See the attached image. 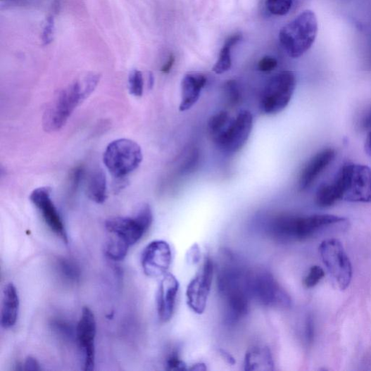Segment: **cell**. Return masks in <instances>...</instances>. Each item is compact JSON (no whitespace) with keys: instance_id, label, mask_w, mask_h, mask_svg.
I'll use <instances>...</instances> for the list:
<instances>
[{"instance_id":"cell-11","label":"cell","mask_w":371,"mask_h":371,"mask_svg":"<svg viewBox=\"0 0 371 371\" xmlns=\"http://www.w3.org/2000/svg\"><path fill=\"white\" fill-rule=\"evenodd\" d=\"M253 127V116L249 111H241L233 118L224 133L214 139L219 149L226 154L238 153L249 141Z\"/></svg>"},{"instance_id":"cell-24","label":"cell","mask_w":371,"mask_h":371,"mask_svg":"<svg viewBox=\"0 0 371 371\" xmlns=\"http://www.w3.org/2000/svg\"><path fill=\"white\" fill-rule=\"evenodd\" d=\"M233 47L225 44L220 49L219 58L213 68L216 74H222L230 70L232 65L231 51Z\"/></svg>"},{"instance_id":"cell-29","label":"cell","mask_w":371,"mask_h":371,"mask_svg":"<svg viewBox=\"0 0 371 371\" xmlns=\"http://www.w3.org/2000/svg\"><path fill=\"white\" fill-rule=\"evenodd\" d=\"M59 268L62 275L68 280L76 281L79 279L80 273L78 268L68 260H61Z\"/></svg>"},{"instance_id":"cell-5","label":"cell","mask_w":371,"mask_h":371,"mask_svg":"<svg viewBox=\"0 0 371 371\" xmlns=\"http://www.w3.org/2000/svg\"><path fill=\"white\" fill-rule=\"evenodd\" d=\"M246 287L251 301L268 308H288L291 298L273 275L263 268L247 270Z\"/></svg>"},{"instance_id":"cell-23","label":"cell","mask_w":371,"mask_h":371,"mask_svg":"<svg viewBox=\"0 0 371 371\" xmlns=\"http://www.w3.org/2000/svg\"><path fill=\"white\" fill-rule=\"evenodd\" d=\"M233 118L227 111H222L213 115L208 122V130L213 139L224 133Z\"/></svg>"},{"instance_id":"cell-37","label":"cell","mask_w":371,"mask_h":371,"mask_svg":"<svg viewBox=\"0 0 371 371\" xmlns=\"http://www.w3.org/2000/svg\"><path fill=\"white\" fill-rule=\"evenodd\" d=\"M175 60V56L174 55H170L167 62L162 67L161 71L163 73H168L171 70L172 66H174Z\"/></svg>"},{"instance_id":"cell-22","label":"cell","mask_w":371,"mask_h":371,"mask_svg":"<svg viewBox=\"0 0 371 371\" xmlns=\"http://www.w3.org/2000/svg\"><path fill=\"white\" fill-rule=\"evenodd\" d=\"M341 201V193L334 181L321 184L315 194V203L320 208H329Z\"/></svg>"},{"instance_id":"cell-16","label":"cell","mask_w":371,"mask_h":371,"mask_svg":"<svg viewBox=\"0 0 371 371\" xmlns=\"http://www.w3.org/2000/svg\"><path fill=\"white\" fill-rule=\"evenodd\" d=\"M180 282L172 274L165 275L159 284L156 303L160 320L167 323L174 315L180 290Z\"/></svg>"},{"instance_id":"cell-9","label":"cell","mask_w":371,"mask_h":371,"mask_svg":"<svg viewBox=\"0 0 371 371\" xmlns=\"http://www.w3.org/2000/svg\"><path fill=\"white\" fill-rule=\"evenodd\" d=\"M338 175L343 187L342 201L350 203H371V169L365 165L344 164Z\"/></svg>"},{"instance_id":"cell-25","label":"cell","mask_w":371,"mask_h":371,"mask_svg":"<svg viewBox=\"0 0 371 371\" xmlns=\"http://www.w3.org/2000/svg\"><path fill=\"white\" fill-rule=\"evenodd\" d=\"M292 4V0H266L265 6L271 14L282 16L289 13Z\"/></svg>"},{"instance_id":"cell-38","label":"cell","mask_w":371,"mask_h":371,"mask_svg":"<svg viewBox=\"0 0 371 371\" xmlns=\"http://www.w3.org/2000/svg\"><path fill=\"white\" fill-rule=\"evenodd\" d=\"M365 150L366 153L371 156V130L369 131L365 143Z\"/></svg>"},{"instance_id":"cell-39","label":"cell","mask_w":371,"mask_h":371,"mask_svg":"<svg viewBox=\"0 0 371 371\" xmlns=\"http://www.w3.org/2000/svg\"><path fill=\"white\" fill-rule=\"evenodd\" d=\"M221 355L222 357H224L225 359H226L229 363L234 364V359L229 354L226 353L225 351L221 352Z\"/></svg>"},{"instance_id":"cell-30","label":"cell","mask_w":371,"mask_h":371,"mask_svg":"<svg viewBox=\"0 0 371 371\" xmlns=\"http://www.w3.org/2000/svg\"><path fill=\"white\" fill-rule=\"evenodd\" d=\"M360 132H367L371 130V105L366 106L360 112L356 122Z\"/></svg>"},{"instance_id":"cell-7","label":"cell","mask_w":371,"mask_h":371,"mask_svg":"<svg viewBox=\"0 0 371 371\" xmlns=\"http://www.w3.org/2000/svg\"><path fill=\"white\" fill-rule=\"evenodd\" d=\"M143 159L140 146L131 139H119L110 143L103 156V162L111 174L122 179L131 174Z\"/></svg>"},{"instance_id":"cell-34","label":"cell","mask_w":371,"mask_h":371,"mask_svg":"<svg viewBox=\"0 0 371 371\" xmlns=\"http://www.w3.org/2000/svg\"><path fill=\"white\" fill-rule=\"evenodd\" d=\"M84 170L82 167H77L74 169L71 174L70 178V191H75L79 187L81 180L83 177Z\"/></svg>"},{"instance_id":"cell-19","label":"cell","mask_w":371,"mask_h":371,"mask_svg":"<svg viewBox=\"0 0 371 371\" xmlns=\"http://www.w3.org/2000/svg\"><path fill=\"white\" fill-rule=\"evenodd\" d=\"M20 307L19 296L16 287L10 283L4 291L1 310V325L6 329H11L17 322Z\"/></svg>"},{"instance_id":"cell-21","label":"cell","mask_w":371,"mask_h":371,"mask_svg":"<svg viewBox=\"0 0 371 371\" xmlns=\"http://www.w3.org/2000/svg\"><path fill=\"white\" fill-rule=\"evenodd\" d=\"M89 199L98 204H102L107 198V179L102 170H97L91 175L87 185Z\"/></svg>"},{"instance_id":"cell-14","label":"cell","mask_w":371,"mask_h":371,"mask_svg":"<svg viewBox=\"0 0 371 371\" xmlns=\"http://www.w3.org/2000/svg\"><path fill=\"white\" fill-rule=\"evenodd\" d=\"M30 201L40 212L45 224L65 243L68 242L67 231L62 218L51 199V188L43 187L34 189Z\"/></svg>"},{"instance_id":"cell-20","label":"cell","mask_w":371,"mask_h":371,"mask_svg":"<svg viewBox=\"0 0 371 371\" xmlns=\"http://www.w3.org/2000/svg\"><path fill=\"white\" fill-rule=\"evenodd\" d=\"M274 360L269 348L265 346H254L245 354L244 366L245 370H274Z\"/></svg>"},{"instance_id":"cell-35","label":"cell","mask_w":371,"mask_h":371,"mask_svg":"<svg viewBox=\"0 0 371 371\" xmlns=\"http://www.w3.org/2000/svg\"><path fill=\"white\" fill-rule=\"evenodd\" d=\"M201 258V252L199 246L195 244L191 246L187 255V260L189 263L195 265L200 262Z\"/></svg>"},{"instance_id":"cell-12","label":"cell","mask_w":371,"mask_h":371,"mask_svg":"<svg viewBox=\"0 0 371 371\" xmlns=\"http://www.w3.org/2000/svg\"><path fill=\"white\" fill-rule=\"evenodd\" d=\"M214 275V265L209 256L205 258L202 267L191 280L186 291L187 303L196 314H203L207 307Z\"/></svg>"},{"instance_id":"cell-18","label":"cell","mask_w":371,"mask_h":371,"mask_svg":"<svg viewBox=\"0 0 371 371\" xmlns=\"http://www.w3.org/2000/svg\"><path fill=\"white\" fill-rule=\"evenodd\" d=\"M207 83V78L200 73H189L182 81V99L180 111L190 110L199 101L201 92Z\"/></svg>"},{"instance_id":"cell-17","label":"cell","mask_w":371,"mask_h":371,"mask_svg":"<svg viewBox=\"0 0 371 371\" xmlns=\"http://www.w3.org/2000/svg\"><path fill=\"white\" fill-rule=\"evenodd\" d=\"M337 153L333 148H326L313 156L303 168L298 187L301 191L308 189L334 161Z\"/></svg>"},{"instance_id":"cell-8","label":"cell","mask_w":371,"mask_h":371,"mask_svg":"<svg viewBox=\"0 0 371 371\" xmlns=\"http://www.w3.org/2000/svg\"><path fill=\"white\" fill-rule=\"evenodd\" d=\"M296 86L295 74L284 70L266 84L260 96V107L265 115L282 112L289 104Z\"/></svg>"},{"instance_id":"cell-28","label":"cell","mask_w":371,"mask_h":371,"mask_svg":"<svg viewBox=\"0 0 371 371\" xmlns=\"http://www.w3.org/2000/svg\"><path fill=\"white\" fill-rule=\"evenodd\" d=\"M325 276V272L322 268L317 265L312 266L303 280V284L308 289L313 288L322 280Z\"/></svg>"},{"instance_id":"cell-41","label":"cell","mask_w":371,"mask_h":371,"mask_svg":"<svg viewBox=\"0 0 371 371\" xmlns=\"http://www.w3.org/2000/svg\"><path fill=\"white\" fill-rule=\"evenodd\" d=\"M153 85H154V76H153V74L152 73H150V76H149V86H150V88H152Z\"/></svg>"},{"instance_id":"cell-1","label":"cell","mask_w":371,"mask_h":371,"mask_svg":"<svg viewBox=\"0 0 371 371\" xmlns=\"http://www.w3.org/2000/svg\"><path fill=\"white\" fill-rule=\"evenodd\" d=\"M218 269L217 288L226 323L233 325L249 313L251 296L246 287L247 270L229 252Z\"/></svg>"},{"instance_id":"cell-26","label":"cell","mask_w":371,"mask_h":371,"mask_svg":"<svg viewBox=\"0 0 371 371\" xmlns=\"http://www.w3.org/2000/svg\"><path fill=\"white\" fill-rule=\"evenodd\" d=\"M129 85L130 93L135 96H141L144 92V79L142 73L137 69L133 70L130 75Z\"/></svg>"},{"instance_id":"cell-15","label":"cell","mask_w":371,"mask_h":371,"mask_svg":"<svg viewBox=\"0 0 371 371\" xmlns=\"http://www.w3.org/2000/svg\"><path fill=\"white\" fill-rule=\"evenodd\" d=\"M96 323L93 312L84 307L76 329L79 347L83 355L84 370L92 371L95 366Z\"/></svg>"},{"instance_id":"cell-3","label":"cell","mask_w":371,"mask_h":371,"mask_svg":"<svg viewBox=\"0 0 371 371\" xmlns=\"http://www.w3.org/2000/svg\"><path fill=\"white\" fill-rule=\"evenodd\" d=\"M99 81L100 77L92 74L82 82H73L62 90L44 113V130L54 132L62 129L73 112L94 92Z\"/></svg>"},{"instance_id":"cell-10","label":"cell","mask_w":371,"mask_h":371,"mask_svg":"<svg viewBox=\"0 0 371 371\" xmlns=\"http://www.w3.org/2000/svg\"><path fill=\"white\" fill-rule=\"evenodd\" d=\"M321 258L341 290L347 289L352 281L353 267L341 243L335 239L324 241L319 246Z\"/></svg>"},{"instance_id":"cell-2","label":"cell","mask_w":371,"mask_h":371,"mask_svg":"<svg viewBox=\"0 0 371 371\" xmlns=\"http://www.w3.org/2000/svg\"><path fill=\"white\" fill-rule=\"evenodd\" d=\"M347 219L329 214L300 216L281 214L272 218L267 226L269 236L280 242L306 240L336 225H344Z\"/></svg>"},{"instance_id":"cell-40","label":"cell","mask_w":371,"mask_h":371,"mask_svg":"<svg viewBox=\"0 0 371 371\" xmlns=\"http://www.w3.org/2000/svg\"><path fill=\"white\" fill-rule=\"evenodd\" d=\"M206 369V367L205 365L202 363L196 364L193 366L191 370H205Z\"/></svg>"},{"instance_id":"cell-13","label":"cell","mask_w":371,"mask_h":371,"mask_svg":"<svg viewBox=\"0 0 371 371\" xmlns=\"http://www.w3.org/2000/svg\"><path fill=\"white\" fill-rule=\"evenodd\" d=\"M172 259L169 244L164 240H156L148 244L141 258L144 273L151 278L163 277L168 273Z\"/></svg>"},{"instance_id":"cell-31","label":"cell","mask_w":371,"mask_h":371,"mask_svg":"<svg viewBox=\"0 0 371 371\" xmlns=\"http://www.w3.org/2000/svg\"><path fill=\"white\" fill-rule=\"evenodd\" d=\"M55 19L53 16L47 18L42 33V42L44 45H49L54 39Z\"/></svg>"},{"instance_id":"cell-32","label":"cell","mask_w":371,"mask_h":371,"mask_svg":"<svg viewBox=\"0 0 371 371\" xmlns=\"http://www.w3.org/2000/svg\"><path fill=\"white\" fill-rule=\"evenodd\" d=\"M166 367L170 370H186V364L182 360L177 352L171 353L166 360Z\"/></svg>"},{"instance_id":"cell-27","label":"cell","mask_w":371,"mask_h":371,"mask_svg":"<svg viewBox=\"0 0 371 371\" xmlns=\"http://www.w3.org/2000/svg\"><path fill=\"white\" fill-rule=\"evenodd\" d=\"M224 91L227 100L230 105L238 104L241 100V91L239 84L235 80H229L225 84Z\"/></svg>"},{"instance_id":"cell-33","label":"cell","mask_w":371,"mask_h":371,"mask_svg":"<svg viewBox=\"0 0 371 371\" xmlns=\"http://www.w3.org/2000/svg\"><path fill=\"white\" fill-rule=\"evenodd\" d=\"M278 65V61L276 58L270 56L263 58L258 64V68L263 73H268L274 70Z\"/></svg>"},{"instance_id":"cell-6","label":"cell","mask_w":371,"mask_h":371,"mask_svg":"<svg viewBox=\"0 0 371 371\" xmlns=\"http://www.w3.org/2000/svg\"><path fill=\"white\" fill-rule=\"evenodd\" d=\"M153 221L151 206L143 205L133 217H114L106 222V229L111 237L130 247L149 230Z\"/></svg>"},{"instance_id":"cell-4","label":"cell","mask_w":371,"mask_h":371,"mask_svg":"<svg viewBox=\"0 0 371 371\" xmlns=\"http://www.w3.org/2000/svg\"><path fill=\"white\" fill-rule=\"evenodd\" d=\"M317 31L315 13L306 10L285 25L279 32V41L290 58H299L311 48Z\"/></svg>"},{"instance_id":"cell-36","label":"cell","mask_w":371,"mask_h":371,"mask_svg":"<svg viewBox=\"0 0 371 371\" xmlns=\"http://www.w3.org/2000/svg\"><path fill=\"white\" fill-rule=\"evenodd\" d=\"M41 369L38 361L32 357L28 358L21 367V370H40Z\"/></svg>"}]
</instances>
